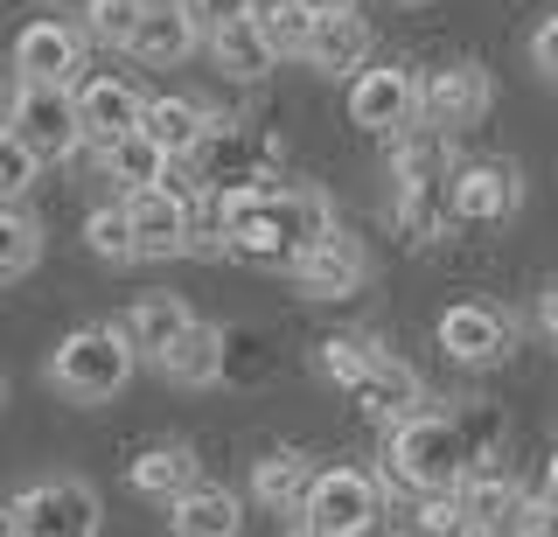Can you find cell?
I'll return each instance as SVG.
<instances>
[{
  "mask_svg": "<svg viewBox=\"0 0 558 537\" xmlns=\"http://www.w3.org/2000/svg\"><path fill=\"white\" fill-rule=\"evenodd\" d=\"M217 223H223L231 258H244L258 272H279V266L293 272L328 231H342L328 196H314V188H244V196H217Z\"/></svg>",
  "mask_w": 558,
  "mask_h": 537,
  "instance_id": "1",
  "label": "cell"
},
{
  "mask_svg": "<svg viewBox=\"0 0 558 537\" xmlns=\"http://www.w3.org/2000/svg\"><path fill=\"white\" fill-rule=\"evenodd\" d=\"M475 467V447H468V426L447 419V412H412V419L391 426L384 440V481L412 496H447L468 481Z\"/></svg>",
  "mask_w": 558,
  "mask_h": 537,
  "instance_id": "2",
  "label": "cell"
},
{
  "mask_svg": "<svg viewBox=\"0 0 558 537\" xmlns=\"http://www.w3.org/2000/svg\"><path fill=\"white\" fill-rule=\"evenodd\" d=\"M391 217L405 245H433L453 217V175H447V133H398L391 154Z\"/></svg>",
  "mask_w": 558,
  "mask_h": 537,
  "instance_id": "3",
  "label": "cell"
},
{
  "mask_svg": "<svg viewBox=\"0 0 558 537\" xmlns=\"http://www.w3.org/2000/svg\"><path fill=\"white\" fill-rule=\"evenodd\" d=\"M140 370V342L133 328H77V335L57 342L49 356V385L77 405H98V398H119Z\"/></svg>",
  "mask_w": 558,
  "mask_h": 537,
  "instance_id": "4",
  "label": "cell"
},
{
  "mask_svg": "<svg viewBox=\"0 0 558 537\" xmlns=\"http://www.w3.org/2000/svg\"><path fill=\"white\" fill-rule=\"evenodd\" d=\"M8 133L22 147H35L43 161H70V154L92 141L70 84H22V91H14V106H8Z\"/></svg>",
  "mask_w": 558,
  "mask_h": 537,
  "instance_id": "5",
  "label": "cell"
},
{
  "mask_svg": "<svg viewBox=\"0 0 558 537\" xmlns=\"http://www.w3.org/2000/svg\"><path fill=\"white\" fill-rule=\"evenodd\" d=\"M8 537H98V489L77 475L35 481L8 502Z\"/></svg>",
  "mask_w": 558,
  "mask_h": 537,
  "instance_id": "6",
  "label": "cell"
},
{
  "mask_svg": "<svg viewBox=\"0 0 558 537\" xmlns=\"http://www.w3.org/2000/svg\"><path fill=\"white\" fill-rule=\"evenodd\" d=\"M301 516L328 537H371L377 516H384V481L363 475V467H322Z\"/></svg>",
  "mask_w": 558,
  "mask_h": 537,
  "instance_id": "7",
  "label": "cell"
},
{
  "mask_svg": "<svg viewBox=\"0 0 558 537\" xmlns=\"http://www.w3.org/2000/svg\"><path fill=\"white\" fill-rule=\"evenodd\" d=\"M203 188L209 196H244V188H279L272 168H279V147L266 133H244L231 119H217V133L203 141Z\"/></svg>",
  "mask_w": 558,
  "mask_h": 537,
  "instance_id": "8",
  "label": "cell"
},
{
  "mask_svg": "<svg viewBox=\"0 0 558 537\" xmlns=\"http://www.w3.org/2000/svg\"><path fill=\"white\" fill-rule=\"evenodd\" d=\"M418 98H426V84H418L405 63H371V71L349 77V119H356L363 133H412L418 119Z\"/></svg>",
  "mask_w": 558,
  "mask_h": 537,
  "instance_id": "9",
  "label": "cell"
},
{
  "mask_svg": "<svg viewBox=\"0 0 558 537\" xmlns=\"http://www.w3.org/2000/svg\"><path fill=\"white\" fill-rule=\"evenodd\" d=\"M488 71L482 63H447V71H433L426 77V98H418V119H426L433 133H468V126H482V112H488Z\"/></svg>",
  "mask_w": 558,
  "mask_h": 537,
  "instance_id": "10",
  "label": "cell"
},
{
  "mask_svg": "<svg viewBox=\"0 0 558 537\" xmlns=\"http://www.w3.org/2000/svg\"><path fill=\"white\" fill-rule=\"evenodd\" d=\"M126 217H133V245L140 258H174L189 252V237H196V210H189L182 188H133L126 196Z\"/></svg>",
  "mask_w": 558,
  "mask_h": 537,
  "instance_id": "11",
  "label": "cell"
},
{
  "mask_svg": "<svg viewBox=\"0 0 558 537\" xmlns=\"http://www.w3.org/2000/svg\"><path fill=\"white\" fill-rule=\"evenodd\" d=\"M510 342H517L510 315H496V307H482V301H461V307H447V315H440V350L453 363H468V370L502 363V356H510Z\"/></svg>",
  "mask_w": 558,
  "mask_h": 537,
  "instance_id": "12",
  "label": "cell"
},
{
  "mask_svg": "<svg viewBox=\"0 0 558 537\" xmlns=\"http://www.w3.org/2000/svg\"><path fill=\"white\" fill-rule=\"evenodd\" d=\"M293 280H301V293H314V301H349V293L371 280V252H363L349 231H328L322 245L293 266Z\"/></svg>",
  "mask_w": 558,
  "mask_h": 537,
  "instance_id": "13",
  "label": "cell"
},
{
  "mask_svg": "<svg viewBox=\"0 0 558 537\" xmlns=\"http://www.w3.org/2000/svg\"><path fill=\"white\" fill-rule=\"evenodd\" d=\"M517 203H523V182L510 161L453 168V217L461 223H502V217H517Z\"/></svg>",
  "mask_w": 558,
  "mask_h": 537,
  "instance_id": "14",
  "label": "cell"
},
{
  "mask_svg": "<svg viewBox=\"0 0 558 537\" xmlns=\"http://www.w3.org/2000/svg\"><path fill=\"white\" fill-rule=\"evenodd\" d=\"M14 71L22 84H70L84 71V36L70 22H28L14 42Z\"/></svg>",
  "mask_w": 558,
  "mask_h": 537,
  "instance_id": "15",
  "label": "cell"
},
{
  "mask_svg": "<svg viewBox=\"0 0 558 537\" xmlns=\"http://www.w3.org/2000/svg\"><path fill=\"white\" fill-rule=\"evenodd\" d=\"M196 42H209V36L196 28V14H189L182 0H147V14H140V28H133L126 49L147 63V71H174Z\"/></svg>",
  "mask_w": 558,
  "mask_h": 537,
  "instance_id": "16",
  "label": "cell"
},
{
  "mask_svg": "<svg viewBox=\"0 0 558 537\" xmlns=\"http://www.w3.org/2000/svg\"><path fill=\"white\" fill-rule=\"evenodd\" d=\"M77 112H84V133H92V141H119V133H140L147 98H140L126 77L98 71V77H77Z\"/></svg>",
  "mask_w": 558,
  "mask_h": 537,
  "instance_id": "17",
  "label": "cell"
},
{
  "mask_svg": "<svg viewBox=\"0 0 558 537\" xmlns=\"http://www.w3.org/2000/svg\"><path fill=\"white\" fill-rule=\"evenodd\" d=\"M356 398L363 412H371V419H384V426H398V419H412L418 405H426V385H418V370L412 363H398V356H377L371 370L356 377Z\"/></svg>",
  "mask_w": 558,
  "mask_h": 537,
  "instance_id": "18",
  "label": "cell"
},
{
  "mask_svg": "<svg viewBox=\"0 0 558 537\" xmlns=\"http://www.w3.org/2000/svg\"><path fill=\"white\" fill-rule=\"evenodd\" d=\"M307 63H314L322 77H356V71H371V28H363L356 14H328V22H314Z\"/></svg>",
  "mask_w": 558,
  "mask_h": 537,
  "instance_id": "19",
  "label": "cell"
},
{
  "mask_svg": "<svg viewBox=\"0 0 558 537\" xmlns=\"http://www.w3.org/2000/svg\"><path fill=\"white\" fill-rule=\"evenodd\" d=\"M168 161H174V154L154 141V133H119V141H98V168L126 188V196H133V188H161L168 182Z\"/></svg>",
  "mask_w": 558,
  "mask_h": 537,
  "instance_id": "20",
  "label": "cell"
},
{
  "mask_svg": "<svg viewBox=\"0 0 558 537\" xmlns=\"http://www.w3.org/2000/svg\"><path fill=\"white\" fill-rule=\"evenodd\" d=\"M140 133H154L174 161H196L203 141L217 133V119H209L196 98H147V119H140Z\"/></svg>",
  "mask_w": 558,
  "mask_h": 537,
  "instance_id": "21",
  "label": "cell"
},
{
  "mask_svg": "<svg viewBox=\"0 0 558 537\" xmlns=\"http://www.w3.org/2000/svg\"><path fill=\"white\" fill-rule=\"evenodd\" d=\"M209 57H217V71L223 77H238V84H258L279 63V49L266 42V28H258V14H244V22H231V28H217L209 36Z\"/></svg>",
  "mask_w": 558,
  "mask_h": 537,
  "instance_id": "22",
  "label": "cell"
},
{
  "mask_svg": "<svg viewBox=\"0 0 558 537\" xmlns=\"http://www.w3.org/2000/svg\"><path fill=\"white\" fill-rule=\"evenodd\" d=\"M133 489L147 496V502H182L189 489H203L196 481V454H189V447H147V454L133 461Z\"/></svg>",
  "mask_w": 558,
  "mask_h": 537,
  "instance_id": "23",
  "label": "cell"
},
{
  "mask_svg": "<svg viewBox=\"0 0 558 537\" xmlns=\"http://www.w3.org/2000/svg\"><path fill=\"white\" fill-rule=\"evenodd\" d=\"M133 342H140V356H154L161 363L174 342L189 335V328H196V315H189L182 301H174V293H140V307H133Z\"/></svg>",
  "mask_w": 558,
  "mask_h": 537,
  "instance_id": "24",
  "label": "cell"
},
{
  "mask_svg": "<svg viewBox=\"0 0 558 537\" xmlns=\"http://www.w3.org/2000/svg\"><path fill=\"white\" fill-rule=\"evenodd\" d=\"M314 475H322V467H307V454H266L252 467V496L266 502V510H307Z\"/></svg>",
  "mask_w": 558,
  "mask_h": 537,
  "instance_id": "25",
  "label": "cell"
},
{
  "mask_svg": "<svg viewBox=\"0 0 558 537\" xmlns=\"http://www.w3.org/2000/svg\"><path fill=\"white\" fill-rule=\"evenodd\" d=\"M517 502H523V489L510 481V467H496V461H475V467H468V481H461L468 524H502Z\"/></svg>",
  "mask_w": 558,
  "mask_h": 537,
  "instance_id": "26",
  "label": "cell"
},
{
  "mask_svg": "<svg viewBox=\"0 0 558 537\" xmlns=\"http://www.w3.org/2000/svg\"><path fill=\"white\" fill-rule=\"evenodd\" d=\"M223 356H231V350H223V328H203V321H196V328H189V335L161 356V370L174 377V385H217V377H223Z\"/></svg>",
  "mask_w": 558,
  "mask_h": 537,
  "instance_id": "27",
  "label": "cell"
},
{
  "mask_svg": "<svg viewBox=\"0 0 558 537\" xmlns=\"http://www.w3.org/2000/svg\"><path fill=\"white\" fill-rule=\"evenodd\" d=\"M174 510V537H238V496L231 489H189Z\"/></svg>",
  "mask_w": 558,
  "mask_h": 537,
  "instance_id": "28",
  "label": "cell"
},
{
  "mask_svg": "<svg viewBox=\"0 0 558 537\" xmlns=\"http://www.w3.org/2000/svg\"><path fill=\"white\" fill-rule=\"evenodd\" d=\"M377 356H384V350H377L371 335H328L322 350H314V363H322V377H328V385H342V391H356V377L371 370Z\"/></svg>",
  "mask_w": 558,
  "mask_h": 537,
  "instance_id": "29",
  "label": "cell"
},
{
  "mask_svg": "<svg viewBox=\"0 0 558 537\" xmlns=\"http://www.w3.org/2000/svg\"><path fill=\"white\" fill-rule=\"evenodd\" d=\"M35 252H43V223H35L28 210H8L0 217V280H28Z\"/></svg>",
  "mask_w": 558,
  "mask_h": 537,
  "instance_id": "30",
  "label": "cell"
},
{
  "mask_svg": "<svg viewBox=\"0 0 558 537\" xmlns=\"http://www.w3.org/2000/svg\"><path fill=\"white\" fill-rule=\"evenodd\" d=\"M258 28H266V42L279 49V57H307L314 14L301 8V0H266V8H258Z\"/></svg>",
  "mask_w": 558,
  "mask_h": 537,
  "instance_id": "31",
  "label": "cell"
},
{
  "mask_svg": "<svg viewBox=\"0 0 558 537\" xmlns=\"http://www.w3.org/2000/svg\"><path fill=\"white\" fill-rule=\"evenodd\" d=\"M140 14H147V0H84V36L126 49L133 28H140Z\"/></svg>",
  "mask_w": 558,
  "mask_h": 537,
  "instance_id": "32",
  "label": "cell"
},
{
  "mask_svg": "<svg viewBox=\"0 0 558 537\" xmlns=\"http://www.w3.org/2000/svg\"><path fill=\"white\" fill-rule=\"evenodd\" d=\"M84 245H92L98 258H140V245H133V217H126V203H119V210H92L84 217Z\"/></svg>",
  "mask_w": 558,
  "mask_h": 537,
  "instance_id": "33",
  "label": "cell"
},
{
  "mask_svg": "<svg viewBox=\"0 0 558 537\" xmlns=\"http://www.w3.org/2000/svg\"><path fill=\"white\" fill-rule=\"evenodd\" d=\"M502 537H558V496H523L510 516H502Z\"/></svg>",
  "mask_w": 558,
  "mask_h": 537,
  "instance_id": "34",
  "label": "cell"
},
{
  "mask_svg": "<svg viewBox=\"0 0 558 537\" xmlns=\"http://www.w3.org/2000/svg\"><path fill=\"white\" fill-rule=\"evenodd\" d=\"M418 537H468L461 489H447V496H418Z\"/></svg>",
  "mask_w": 558,
  "mask_h": 537,
  "instance_id": "35",
  "label": "cell"
},
{
  "mask_svg": "<svg viewBox=\"0 0 558 537\" xmlns=\"http://www.w3.org/2000/svg\"><path fill=\"white\" fill-rule=\"evenodd\" d=\"M35 168H43V154H35V147H22V141H14V133H8V141H0V196H28V182H35Z\"/></svg>",
  "mask_w": 558,
  "mask_h": 537,
  "instance_id": "36",
  "label": "cell"
},
{
  "mask_svg": "<svg viewBox=\"0 0 558 537\" xmlns=\"http://www.w3.org/2000/svg\"><path fill=\"white\" fill-rule=\"evenodd\" d=\"M182 8L196 14V28H203V36H217V28L244 22V14H258V0H182Z\"/></svg>",
  "mask_w": 558,
  "mask_h": 537,
  "instance_id": "37",
  "label": "cell"
},
{
  "mask_svg": "<svg viewBox=\"0 0 558 537\" xmlns=\"http://www.w3.org/2000/svg\"><path fill=\"white\" fill-rule=\"evenodd\" d=\"M461 426H468V447H475V461H496V447H502V419H496V412H488V405H468Z\"/></svg>",
  "mask_w": 558,
  "mask_h": 537,
  "instance_id": "38",
  "label": "cell"
},
{
  "mask_svg": "<svg viewBox=\"0 0 558 537\" xmlns=\"http://www.w3.org/2000/svg\"><path fill=\"white\" fill-rule=\"evenodd\" d=\"M531 63H537V71H545V77L558 84V14H551V22L531 36Z\"/></svg>",
  "mask_w": 558,
  "mask_h": 537,
  "instance_id": "39",
  "label": "cell"
},
{
  "mask_svg": "<svg viewBox=\"0 0 558 537\" xmlns=\"http://www.w3.org/2000/svg\"><path fill=\"white\" fill-rule=\"evenodd\" d=\"M314 22H328V14H356V0H301Z\"/></svg>",
  "mask_w": 558,
  "mask_h": 537,
  "instance_id": "40",
  "label": "cell"
},
{
  "mask_svg": "<svg viewBox=\"0 0 558 537\" xmlns=\"http://www.w3.org/2000/svg\"><path fill=\"white\" fill-rule=\"evenodd\" d=\"M537 315H545V335H551V342H558V286H551V293H545V307H537Z\"/></svg>",
  "mask_w": 558,
  "mask_h": 537,
  "instance_id": "41",
  "label": "cell"
},
{
  "mask_svg": "<svg viewBox=\"0 0 558 537\" xmlns=\"http://www.w3.org/2000/svg\"><path fill=\"white\" fill-rule=\"evenodd\" d=\"M468 537H502V524H468Z\"/></svg>",
  "mask_w": 558,
  "mask_h": 537,
  "instance_id": "42",
  "label": "cell"
},
{
  "mask_svg": "<svg viewBox=\"0 0 558 537\" xmlns=\"http://www.w3.org/2000/svg\"><path fill=\"white\" fill-rule=\"evenodd\" d=\"M545 489H551V496H558V454H551V467H545Z\"/></svg>",
  "mask_w": 558,
  "mask_h": 537,
  "instance_id": "43",
  "label": "cell"
},
{
  "mask_svg": "<svg viewBox=\"0 0 558 537\" xmlns=\"http://www.w3.org/2000/svg\"><path fill=\"white\" fill-rule=\"evenodd\" d=\"M293 537H328V530H314V524H301V530H293Z\"/></svg>",
  "mask_w": 558,
  "mask_h": 537,
  "instance_id": "44",
  "label": "cell"
}]
</instances>
